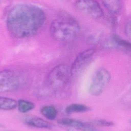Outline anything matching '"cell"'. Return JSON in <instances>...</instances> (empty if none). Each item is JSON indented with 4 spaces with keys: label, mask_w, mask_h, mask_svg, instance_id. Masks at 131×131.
Listing matches in <instances>:
<instances>
[{
    "label": "cell",
    "mask_w": 131,
    "mask_h": 131,
    "mask_svg": "<svg viewBox=\"0 0 131 131\" xmlns=\"http://www.w3.org/2000/svg\"><path fill=\"white\" fill-rule=\"evenodd\" d=\"M45 20V13L38 6L30 4H19L9 11L6 26L12 36L24 38L36 34Z\"/></svg>",
    "instance_id": "6da1fadb"
},
{
    "label": "cell",
    "mask_w": 131,
    "mask_h": 131,
    "mask_svg": "<svg viewBox=\"0 0 131 131\" xmlns=\"http://www.w3.org/2000/svg\"><path fill=\"white\" fill-rule=\"evenodd\" d=\"M80 26L77 21L69 16H62L54 20L50 26L52 37L60 42L73 40L78 34Z\"/></svg>",
    "instance_id": "7a4b0ae2"
},
{
    "label": "cell",
    "mask_w": 131,
    "mask_h": 131,
    "mask_svg": "<svg viewBox=\"0 0 131 131\" xmlns=\"http://www.w3.org/2000/svg\"><path fill=\"white\" fill-rule=\"evenodd\" d=\"M70 69L66 64L61 63L54 67L47 77V83L54 91H58L63 88L68 82Z\"/></svg>",
    "instance_id": "3957f363"
},
{
    "label": "cell",
    "mask_w": 131,
    "mask_h": 131,
    "mask_svg": "<svg viewBox=\"0 0 131 131\" xmlns=\"http://www.w3.org/2000/svg\"><path fill=\"white\" fill-rule=\"evenodd\" d=\"M21 84L20 76L15 72L8 69L0 71V93L14 91Z\"/></svg>",
    "instance_id": "277c9868"
},
{
    "label": "cell",
    "mask_w": 131,
    "mask_h": 131,
    "mask_svg": "<svg viewBox=\"0 0 131 131\" xmlns=\"http://www.w3.org/2000/svg\"><path fill=\"white\" fill-rule=\"evenodd\" d=\"M111 80V74L105 68H101L95 73L89 87V93L94 96L100 95Z\"/></svg>",
    "instance_id": "5b68a950"
},
{
    "label": "cell",
    "mask_w": 131,
    "mask_h": 131,
    "mask_svg": "<svg viewBox=\"0 0 131 131\" xmlns=\"http://www.w3.org/2000/svg\"><path fill=\"white\" fill-rule=\"evenodd\" d=\"M75 6L78 11L93 19H99L103 15V10L96 0H76Z\"/></svg>",
    "instance_id": "8992f818"
},
{
    "label": "cell",
    "mask_w": 131,
    "mask_h": 131,
    "mask_svg": "<svg viewBox=\"0 0 131 131\" xmlns=\"http://www.w3.org/2000/svg\"><path fill=\"white\" fill-rule=\"evenodd\" d=\"M95 52L93 48L88 49L80 53L75 58L70 68L71 75L77 74L82 68L91 60Z\"/></svg>",
    "instance_id": "52a82bcc"
},
{
    "label": "cell",
    "mask_w": 131,
    "mask_h": 131,
    "mask_svg": "<svg viewBox=\"0 0 131 131\" xmlns=\"http://www.w3.org/2000/svg\"><path fill=\"white\" fill-rule=\"evenodd\" d=\"M58 123L63 126L74 128L81 131H97L93 124L86 123L74 119L63 118L59 120Z\"/></svg>",
    "instance_id": "ba28073f"
},
{
    "label": "cell",
    "mask_w": 131,
    "mask_h": 131,
    "mask_svg": "<svg viewBox=\"0 0 131 131\" xmlns=\"http://www.w3.org/2000/svg\"><path fill=\"white\" fill-rule=\"evenodd\" d=\"M26 123L28 126L38 128L50 129L53 126L50 122L37 117H32L27 120Z\"/></svg>",
    "instance_id": "9c48e42d"
},
{
    "label": "cell",
    "mask_w": 131,
    "mask_h": 131,
    "mask_svg": "<svg viewBox=\"0 0 131 131\" xmlns=\"http://www.w3.org/2000/svg\"><path fill=\"white\" fill-rule=\"evenodd\" d=\"M104 7L112 14L118 13L122 9L121 0H102Z\"/></svg>",
    "instance_id": "30bf717a"
},
{
    "label": "cell",
    "mask_w": 131,
    "mask_h": 131,
    "mask_svg": "<svg viewBox=\"0 0 131 131\" xmlns=\"http://www.w3.org/2000/svg\"><path fill=\"white\" fill-rule=\"evenodd\" d=\"M17 106V102L14 99L0 96V110L4 111H11Z\"/></svg>",
    "instance_id": "8fae6325"
},
{
    "label": "cell",
    "mask_w": 131,
    "mask_h": 131,
    "mask_svg": "<svg viewBox=\"0 0 131 131\" xmlns=\"http://www.w3.org/2000/svg\"><path fill=\"white\" fill-rule=\"evenodd\" d=\"M90 108L88 106L80 103H72L68 105L65 108V112L68 114L75 113H83L90 111Z\"/></svg>",
    "instance_id": "7c38bea8"
},
{
    "label": "cell",
    "mask_w": 131,
    "mask_h": 131,
    "mask_svg": "<svg viewBox=\"0 0 131 131\" xmlns=\"http://www.w3.org/2000/svg\"><path fill=\"white\" fill-rule=\"evenodd\" d=\"M41 114L47 119L53 120L57 115V111L53 105H44L40 109Z\"/></svg>",
    "instance_id": "4fadbf2b"
},
{
    "label": "cell",
    "mask_w": 131,
    "mask_h": 131,
    "mask_svg": "<svg viewBox=\"0 0 131 131\" xmlns=\"http://www.w3.org/2000/svg\"><path fill=\"white\" fill-rule=\"evenodd\" d=\"M17 108L22 113H26L31 111L35 107V104L32 102L20 99L17 101Z\"/></svg>",
    "instance_id": "5bb4252c"
},
{
    "label": "cell",
    "mask_w": 131,
    "mask_h": 131,
    "mask_svg": "<svg viewBox=\"0 0 131 131\" xmlns=\"http://www.w3.org/2000/svg\"><path fill=\"white\" fill-rule=\"evenodd\" d=\"M112 37L117 46L121 47L131 52V42L130 41L122 39L116 35H113Z\"/></svg>",
    "instance_id": "9a60e30c"
},
{
    "label": "cell",
    "mask_w": 131,
    "mask_h": 131,
    "mask_svg": "<svg viewBox=\"0 0 131 131\" xmlns=\"http://www.w3.org/2000/svg\"><path fill=\"white\" fill-rule=\"evenodd\" d=\"M93 125L95 124L96 125L100 126H111L114 125L113 122L105 120H98L97 121H94L92 124Z\"/></svg>",
    "instance_id": "2e32d148"
},
{
    "label": "cell",
    "mask_w": 131,
    "mask_h": 131,
    "mask_svg": "<svg viewBox=\"0 0 131 131\" xmlns=\"http://www.w3.org/2000/svg\"><path fill=\"white\" fill-rule=\"evenodd\" d=\"M124 31L126 36L131 40V19L126 22L124 26Z\"/></svg>",
    "instance_id": "e0dca14e"
},
{
    "label": "cell",
    "mask_w": 131,
    "mask_h": 131,
    "mask_svg": "<svg viewBox=\"0 0 131 131\" xmlns=\"http://www.w3.org/2000/svg\"><path fill=\"white\" fill-rule=\"evenodd\" d=\"M68 131H77V129L75 128H74L70 127V128H69Z\"/></svg>",
    "instance_id": "ac0fdd59"
},
{
    "label": "cell",
    "mask_w": 131,
    "mask_h": 131,
    "mask_svg": "<svg viewBox=\"0 0 131 131\" xmlns=\"http://www.w3.org/2000/svg\"><path fill=\"white\" fill-rule=\"evenodd\" d=\"M130 123H131V119H130Z\"/></svg>",
    "instance_id": "d6986e66"
}]
</instances>
